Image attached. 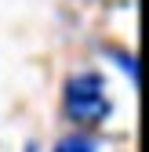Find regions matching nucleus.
Instances as JSON below:
<instances>
[{
	"instance_id": "obj_1",
	"label": "nucleus",
	"mask_w": 149,
	"mask_h": 152,
	"mask_svg": "<svg viewBox=\"0 0 149 152\" xmlns=\"http://www.w3.org/2000/svg\"><path fill=\"white\" fill-rule=\"evenodd\" d=\"M109 102L105 94V83L98 72H77L66 80V116L77 120V123H98L109 116Z\"/></svg>"
},
{
	"instance_id": "obj_2",
	"label": "nucleus",
	"mask_w": 149,
	"mask_h": 152,
	"mask_svg": "<svg viewBox=\"0 0 149 152\" xmlns=\"http://www.w3.org/2000/svg\"><path fill=\"white\" fill-rule=\"evenodd\" d=\"M55 152H98V141L91 134H66V138H58Z\"/></svg>"
},
{
	"instance_id": "obj_3",
	"label": "nucleus",
	"mask_w": 149,
	"mask_h": 152,
	"mask_svg": "<svg viewBox=\"0 0 149 152\" xmlns=\"http://www.w3.org/2000/svg\"><path fill=\"white\" fill-rule=\"evenodd\" d=\"M113 54H117V62H120L127 72H131V80H135V76H138V62H135V58H127V54H120V51H113Z\"/></svg>"
}]
</instances>
